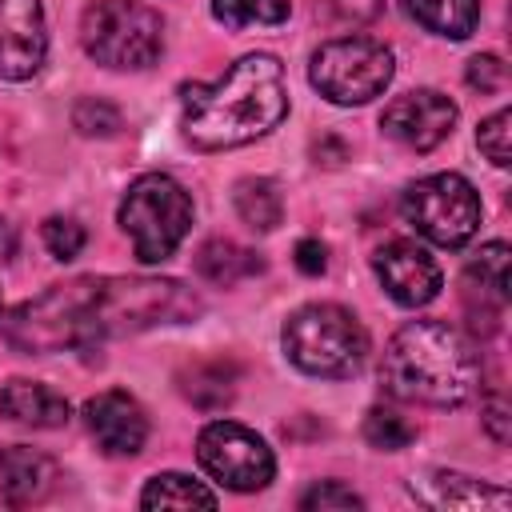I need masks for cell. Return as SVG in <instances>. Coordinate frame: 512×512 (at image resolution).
<instances>
[{
	"instance_id": "1",
	"label": "cell",
	"mask_w": 512,
	"mask_h": 512,
	"mask_svg": "<svg viewBox=\"0 0 512 512\" xmlns=\"http://www.w3.org/2000/svg\"><path fill=\"white\" fill-rule=\"evenodd\" d=\"M200 316V296L180 280L152 276H80L52 284L36 300L0 316V332L20 352L92 348L108 336L144 332L156 324H184Z\"/></svg>"
},
{
	"instance_id": "2",
	"label": "cell",
	"mask_w": 512,
	"mask_h": 512,
	"mask_svg": "<svg viewBox=\"0 0 512 512\" xmlns=\"http://www.w3.org/2000/svg\"><path fill=\"white\" fill-rule=\"evenodd\" d=\"M288 116L284 68L268 52L240 56L216 84L180 88V132L192 148L220 152L268 136Z\"/></svg>"
},
{
	"instance_id": "3",
	"label": "cell",
	"mask_w": 512,
	"mask_h": 512,
	"mask_svg": "<svg viewBox=\"0 0 512 512\" xmlns=\"http://www.w3.org/2000/svg\"><path fill=\"white\" fill-rule=\"evenodd\" d=\"M480 376L476 348L444 320H412L404 324L380 360V384L408 404L428 408H460Z\"/></svg>"
},
{
	"instance_id": "4",
	"label": "cell",
	"mask_w": 512,
	"mask_h": 512,
	"mask_svg": "<svg viewBox=\"0 0 512 512\" xmlns=\"http://www.w3.org/2000/svg\"><path fill=\"white\" fill-rule=\"evenodd\" d=\"M284 352L288 360L320 380L356 376L368 356L364 324L340 304H304L284 320Z\"/></svg>"
},
{
	"instance_id": "5",
	"label": "cell",
	"mask_w": 512,
	"mask_h": 512,
	"mask_svg": "<svg viewBox=\"0 0 512 512\" xmlns=\"http://www.w3.org/2000/svg\"><path fill=\"white\" fill-rule=\"evenodd\" d=\"M120 228L140 264H164L192 228V200L168 172H144L120 200Z\"/></svg>"
},
{
	"instance_id": "6",
	"label": "cell",
	"mask_w": 512,
	"mask_h": 512,
	"mask_svg": "<svg viewBox=\"0 0 512 512\" xmlns=\"http://www.w3.org/2000/svg\"><path fill=\"white\" fill-rule=\"evenodd\" d=\"M80 44L104 68L140 72L164 52V20L136 0H96L80 16Z\"/></svg>"
},
{
	"instance_id": "7",
	"label": "cell",
	"mask_w": 512,
	"mask_h": 512,
	"mask_svg": "<svg viewBox=\"0 0 512 512\" xmlns=\"http://www.w3.org/2000/svg\"><path fill=\"white\" fill-rule=\"evenodd\" d=\"M392 52L372 36H340L312 52L308 80L332 104H368L392 80Z\"/></svg>"
},
{
	"instance_id": "8",
	"label": "cell",
	"mask_w": 512,
	"mask_h": 512,
	"mask_svg": "<svg viewBox=\"0 0 512 512\" xmlns=\"http://www.w3.org/2000/svg\"><path fill=\"white\" fill-rule=\"evenodd\" d=\"M400 212L424 240H432L440 248L468 244L480 228V216H484L480 192L460 172H436V176L408 184Z\"/></svg>"
},
{
	"instance_id": "9",
	"label": "cell",
	"mask_w": 512,
	"mask_h": 512,
	"mask_svg": "<svg viewBox=\"0 0 512 512\" xmlns=\"http://www.w3.org/2000/svg\"><path fill=\"white\" fill-rule=\"evenodd\" d=\"M196 460L216 484H224L232 492H260L276 472L272 448L252 428H244L236 420L204 424L196 436Z\"/></svg>"
},
{
	"instance_id": "10",
	"label": "cell",
	"mask_w": 512,
	"mask_h": 512,
	"mask_svg": "<svg viewBox=\"0 0 512 512\" xmlns=\"http://www.w3.org/2000/svg\"><path fill=\"white\" fill-rule=\"evenodd\" d=\"M380 128L396 144H404L412 152H428V148H436L440 140L452 136V128H456V104L444 92H436V88H412V92L396 96L384 108Z\"/></svg>"
},
{
	"instance_id": "11",
	"label": "cell",
	"mask_w": 512,
	"mask_h": 512,
	"mask_svg": "<svg viewBox=\"0 0 512 512\" xmlns=\"http://www.w3.org/2000/svg\"><path fill=\"white\" fill-rule=\"evenodd\" d=\"M372 272L384 284V292L404 308H420V304L436 300V292L444 284L440 264L412 240H388L384 248H376Z\"/></svg>"
},
{
	"instance_id": "12",
	"label": "cell",
	"mask_w": 512,
	"mask_h": 512,
	"mask_svg": "<svg viewBox=\"0 0 512 512\" xmlns=\"http://www.w3.org/2000/svg\"><path fill=\"white\" fill-rule=\"evenodd\" d=\"M48 52L40 0H0V76L28 80L40 72Z\"/></svg>"
},
{
	"instance_id": "13",
	"label": "cell",
	"mask_w": 512,
	"mask_h": 512,
	"mask_svg": "<svg viewBox=\"0 0 512 512\" xmlns=\"http://www.w3.org/2000/svg\"><path fill=\"white\" fill-rule=\"evenodd\" d=\"M84 424L104 456H136L148 440V416L128 392H100L84 404Z\"/></svg>"
},
{
	"instance_id": "14",
	"label": "cell",
	"mask_w": 512,
	"mask_h": 512,
	"mask_svg": "<svg viewBox=\"0 0 512 512\" xmlns=\"http://www.w3.org/2000/svg\"><path fill=\"white\" fill-rule=\"evenodd\" d=\"M408 496L424 508H436V512H448V508H460V512H484V508H508V492L504 488H492V484H480L464 472H428L420 480H408Z\"/></svg>"
},
{
	"instance_id": "15",
	"label": "cell",
	"mask_w": 512,
	"mask_h": 512,
	"mask_svg": "<svg viewBox=\"0 0 512 512\" xmlns=\"http://www.w3.org/2000/svg\"><path fill=\"white\" fill-rule=\"evenodd\" d=\"M56 484V464L40 448L28 444H4L0 448V496L12 508L40 504Z\"/></svg>"
},
{
	"instance_id": "16",
	"label": "cell",
	"mask_w": 512,
	"mask_h": 512,
	"mask_svg": "<svg viewBox=\"0 0 512 512\" xmlns=\"http://www.w3.org/2000/svg\"><path fill=\"white\" fill-rule=\"evenodd\" d=\"M0 412L24 428H64L72 416V404L40 380H8L0 388Z\"/></svg>"
},
{
	"instance_id": "17",
	"label": "cell",
	"mask_w": 512,
	"mask_h": 512,
	"mask_svg": "<svg viewBox=\"0 0 512 512\" xmlns=\"http://www.w3.org/2000/svg\"><path fill=\"white\" fill-rule=\"evenodd\" d=\"M508 244L504 240H492L476 252V260L464 268V288H468V300L480 296V308H488V316H496L508 300Z\"/></svg>"
},
{
	"instance_id": "18",
	"label": "cell",
	"mask_w": 512,
	"mask_h": 512,
	"mask_svg": "<svg viewBox=\"0 0 512 512\" xmlns=\"http://www.w3.org/2000/svg\"><path fill=\"white\" fill-rule=\"evenodd\" d=\"M196 272L208 280V284H220V288H232L256 272H264V260L252 252V248H240L232 240H204L200 252H196Z\"/></svg>"
},
{
	"instance_id": "19",
	"label": "cell",
	"mask_w": 512,
	"mask_h": 512,
	"mask_svg": "<svg viewBox=\"0 0 512 512\" xmlns=\"http://www.w3.org/2000/svg\"><path fill=\"white\" fill-rule=\"evenodd\" d=\"M404 12L436 32V36H448V40H464L476 32V20H480V0H404Z\"/></svg>"
},
{
	"instance_id": "20",
	"label": "cell",
	"mask_w": 512,
	"mask_h": 512,
	"mask_svg": "<svg viewBox=\"0 0 512 512\" xmlns=\"http://www.w3.org/2000/svg\"><path fill=\"white\" fill-rule=\"evenodd\" d=\"M180 392L196 404V408H224L236 396V364L228 360H196L180 372Z\"/></svg>"
},
{
	"instance_id": "21",
	"label": "cell",
	"mask_w": 512,
	"mask_h": 512,
	"mask_svg": "<svg viewBox=\"0 0 512 512\" xmlns=\"http://www.w3.org/2000/svg\"><path fill=\"white\" fill-rule=\"evenodd\" d=\"M236 216L252 228V232H272L284 220V196L276 188V180L268 176H248L236 184Z\"/></svg>"
},
{
	"instance_id": "22",
	"label": "cell",
	"mask_w": 512,
	"mask_h": 512,
	"mask_svg": "<svg viewBox=\"0 0 512 512\" xmlns=\"http://www.w3.org/2000/svg\"><path fill=\"white\" fill-rule=\"evenodd\" d=\"M140 508H216V492L184 472H160L144 484Z\"/></svg>"
},
{
	"instance_id": "23",
	"label": "cell",
	"mask_w": 512,
	"mask_h": 512,
	"mask_svg": "<svg viewBox=\"0 0 512 512\" xmlns=\"http://www.w3.org/2000/svg\"><path fill=\"white\" fill-rule=\"evenodd\" d=\"M288 0H212V16L224 28H248V24H280L288 20Z\"/></svg>"
},
{
	"instance_id": "24",
	"label": "cell",
	"mask_w": 512,
	"mask_h": 512,
	"mask_svg": "<svg viewBox=\"0 0 512 512\" xmlns=\"http://www.w3.org/2000/svg\"><path fill=\"white\" fill-rule=\"evenodd\" d=\"M364 440L380 452H400L416 440V424L404 420L396 408H368L364 416Z\"/></svg>"
},
{
	"instance_id": "25",
	"label": "cell",
	"mask_w": 512,
	"mask_h": 512,
	"mask_svg": "<svg viewBox=\"0 0 512 512\" xmlns=\"http://www.w3.org/2000/svg\"><path fill=\"white\" fill-rule=\"evenodd\" d=\"M72 128H76L80 136H116V132H120V108L108 104V100L84 96V100H76V108H72Z\"/></svg>"
},
{
	"instance_id": "26",
	"label": "cell",
	"mask_w": 512,
	"mask_h": 512,
	"mask_svg": "<svg viewBox=\"0 0 512 512\" xmlns=\"http://www.w3.org/2000/svg\"><path fill=\"white\" fill-rule=\"evenodd\" d=\"M512 112L508 108H500V112H492L480 128H476V144H480V152L496 164V168H508L512 164Z\"/></svg>"
},
{
	"instance_id": "27",
	"label": "cell",
	"mask_w": 512,
	"mask_h": 512,
	"mask_svg": "<svg viewBox=\"0 0 512 512\" xmlns=\"http://www.w3.org/2000/svg\"><path fill=\"white\" fill-rule=\"evenodd\" d=\"M40 236H44V248L56 260H76L80 248H84V228L76 220H68V216H48L44 228H40Z\"/></svg>"
},
{
	"instance_id": "28",
	"label": "cell",
	"mask_w": 512,
	"mask_h": 512,
	"mask_svg": "<svg viewBox=\"0 0 512 512\" xmlns=\"http://www.w3.org/2000/svg\"><path fill=\"white\" fill-rule=\"evenodd\" d=\"M300 508L304 512H352V508H364V500L352 488H344L340 480H324L300 496Z\"/></svg>"
},
{
	"instance_id": "29",
	"label": "cell",
	"mask_w": 512,
	"mask_h": 512,
	"mask_svg": "<svg viewBox=\"0 0 512 512\" xmlns=\"http://www.w3.org/2000/svg\"><path fill=\"white\" fill-rule=\"evenodd\" d=\"M464 80L476 92H500L504 80H508V68H504L500 56H472L468 68H464Z\"/></svg>"
},
{
	"instance_id": "30",
	"label": "cell",
	"mask_w": 512,
	"mask_h": 512,
	"mask_svg": "<svg viewBox=\"0 0 512 512\" xmlns=\"http://www.w3.org/2000/svg\"><path fill=\"white\" fill-rule=\"evenodd\" d=\"M480 416H484L488 436H492L496 444H508V424H512V416H508V400H504V396H488L484 408H480Z\"/></svg>"
},
{
	"instance_id": "31",
	"label": "cell",
	"mask_w": 512,
	"mask_h": 512,
	"mask_svg": "<svg viewBox=\"0 0 512 512\" xmlns=\"http://www.w3.org/2000/svg\"><path fill=\"white\" fill-rule=\"evenodd\" d=\"M340 20H348V24H368V20H376L380 16V8H384V0H324Z\"/></svg>"
},
{
	"instance_id": "32",
	"label": "cell",
	"mask_w": 512,
	"mask_h": 512,
	"mask_svg": "<svg viewBox=\"0 0 512 512\" xmlns=\"http://www.w3.org/2000/svg\"><path fill=\"white\" fill-rule=\"evenodd\" d=\"M296 268L304 272V276H320L324 268H328V252H324V244L320 240H300L296 244Z\"/></svg>"
},
{
	"instance_id": "33",
	"label": "cell",
	"mask_w": 512,
	"mask_h": 512,
	"mask_svg": "<svg viewBox=\"0 0 512 512\" xmlns=\"http://www.w3.org/2000/svg\"><path fill=\"white\" fill-rule=\"evenodd\" d=\"M16 256V228L8 220H0V264Z\"/></svg>"
},
{
	"instance_id": "34",
	"label": "cell",
	"mask_w": 512,
	"mask_h": 512,
	"mask_svg": "<svg viewBox=\"0 0 512 512\" xmlns=\"http://www.w3.org/2000/svg\"><path fill=\"white\" fill-rule=\"evenodd\" d=\"M0 316H4V296H0Z\"/></svg>"
}]
</instances>
